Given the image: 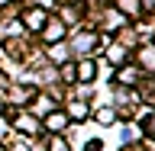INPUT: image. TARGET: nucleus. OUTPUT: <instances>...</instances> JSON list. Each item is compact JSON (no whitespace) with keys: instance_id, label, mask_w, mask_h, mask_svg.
I'll list each match as a JSON object with an SVG mask.
<instances>
[{"instance_id":"f257e3e1","label":"nucleus","mask_w":155,"mask_h":151,"mask_svg":"<svg viewBox=\"0 0 155 151\" xmlns=\"http://www.w3.org/2000/svg\"><path fill=\"white\" fill-rule=\"evenodd\" d=\"M45 19V13L42 10H36V13H26V23H29V29H39V23Z\"/></svg>"},{"instance_id":"f03ea898","label":"nucleus","mask_w":155,"mask_h":151,"mask_svg":"<svg viewBox=\"0 0 155 151\" xmlns=\"http://www.w3.org/2000/svg\"><path fill=\"white\" fill-rule=\"evenodd\" d=\"M78 74H81V80H94V64H91V61H84V64L78 68Z\"/></svg>"},{"instance_id":"7ed1b4c3","label":"nucleus","mask_w":155,"mask_h":151,"mask_svg":"<svg viewBox=\"0 0 155 151\" xmlns=\"http://www.w3.org/2000/svg\"><path fill=\"white\" fill-rule=\"evenodd\" d=\"M68 113L74 116V119H84V116H87V106L84 103H71V106H68Z\"/></svg>"},{"instance_id":"20e7f679","label":"nucleus","mask_w":155,"mask_h":151,"mask_svg":"<svg viewBox=\"0 0 155 151\" xmlns=\"http://www.w3.org/2000/svg\"><path fill=\"white\" fill-rule=\"evenodd\" d=\"M61 125H65V116H61V113H58V116H48V129H55V132H58Z\"/></svg>"},{"instance_id":"39448f33","label":"nucleus","mask_w":155,"mask_h":151,"mask_svg":"<svg viewBox=\"0 0 155 151\" xmlns=\"http://www.w3.org/2000/svg\"><path fill=\"white\" fill-rule=\"evenodd\" d=\"M52 151H68V142H61V138H55V142H52Z\"/></svg>"},{"instance_id":"423d86ee","label":"nucleus","mask_w":155,"mask_h":151,"mask_svg":"<svg viewBox=\"0 0 155 151\" xmlns=\"http://www.w3.org/2000/svg\"><path fill=\"white\" fill-rule=\"evenodd\" d=\"M0 151H3V148H0Z\"/></svg>"}]
</instances>
